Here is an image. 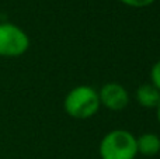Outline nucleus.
I'll use <instances>...</instances> for the list:
<instances>
[{"instance_id": "1", "label": "nucleus", "mask_w": 160, "mask_h": 159, "mask_svg": "<svg viewBox=\"0 0 160 159\" xmlns=\"http://www.w3.org/2000/svg\"><path fill=\"white\" fill-rule=\"evenodd\" d=\"M98 90L88 85H80L69 90L63 100V109L68 115L78 120H87L98 113Z\"/></svg>"}, {"instance_id": "2", "label": "nucleus", "mask_w": 160, "mask_h": 159, "mask_svg": "<svg viewBox=\"0 0 160 159\" xmlns=\"http://www.w3.org/2000/svg\"><path fill=\"white\" fill-rule=\"evenodd\" d=\"M98 154L101 159H135L136 137L128 130H112L100 141Z\"/></svg>"}, {"instance_id": "3", "label": "nucleus", "mask_w": 160, "mask_h": 159, "mask_svg": "<svg viewBox=\"0 0 160 159\" xmlns=\"http://www.w3.org/2000/svg\"><path fill=\"white\" fill-rule=\"evenodd\" d=\"M30 48V37L13 23H0V56L18 58Z\"/></svg>"}, {"instance_id": "4", "label": "nucleus", "mask_w": 160, "mask_h": 159, "mask_svg": "<svg viewBox=\"0 0 160 159\" xmlns=\"http://www.w3.org/2000/svg\"><path fill=\"white\" fill-rule=\"evenodd\" d=\"M100 104L111 111H121L129 104V93L122 85L110 82L98 90Z\"/></svg>"}, {"instance_id": "5", "label": "nucleus", "mask_w": 160, "mask_h": 159, "mask_svg": "<svg viewBox=\"0 0 160 159\" xmlns=\"http://www.w3.org/2000/svg\"><path fill=\"white\" fill-rule=\"evenodd\" d=\"M136 101L145 109H156L160 101V92L152 83H143L136 89Z\"/></svg>"}, {"instance_id": "6", "label": "nucleus", "mask_w": 160, "mask_h": 159, "mask_svg": "<svg viewBox=\"0 0 160 159\" xmlns=\"http://www.w3.org/2000/svg\"><path fill=\"white\" fill-rule=\"evenodd\" d=\"M136 148L143 156H155L160 152V137L155 132H145L136 138Z\"/></svg>"}, {"instance_id": "7", "label": "nucleus", "mask_w": 160, "mask_h": 159, "mask_svg": "<svg viewBox=\"0 0 160 159\" xmlns=\"http://www.w3.org/2000/svg\"><path fill=\"white\" fill-rule=\"evenodd\" d=\"M150 80H152L153 86L160 92V59L150 69Z\"/></svg>"}, {"instance_id": "8", "label": "nucleus", "mask_w": 160, "mask_h": 159, "mask_svg": "<svg viewBox=\"0 0 160 159\" xmlns=\"http://www.w3.org/2000/svg\"><path fill=\"white\" fill-rule=\"evenodd\" d=\"M122 4L129 6L133 8H142V7H148V6L153 4L156 0H119Z\"/></svg>"}, {"instance_id": "9", "label": "nucleus", "mask_w": 160, "mask_h": 159, "mask_svg": "<svg viewBox=\"0 0 160 159\" xmlns=\"http://www.w3.org/2000/svg\"><path fill=\"white\" fill-rule=\"evenodd\" d=\"M156 115H158V121H159V126H160V101L156 107Z\"/></svg>"}]
</instances>
